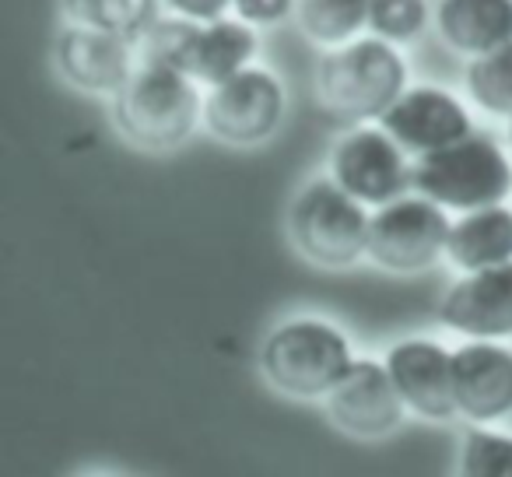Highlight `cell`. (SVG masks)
Returning a JSON list of instances; mask_svg holds the SVG:
<instances>
[{"label":"cell","mask_w":512,"mask_h":477,"mask_svg":"<svg viewBox=\"0 0 512 477\" xmlns=\"http://www.w3.org/2000/svg\"><path fill=\"white\" fill-rule=\"evenodd\" d=\"M288 113L285 81L271 67H242L204 95V127L232 148H256L271 141Z\"/></svg>","instance_id":"7"},{"label":"cell","mask_w":512,"mask_h":477,"mask_svg":"<svg viewBox=\"0 0 512 477\" xmlns=\"http://www.w3.org/2000/svg\"><path fill=\"white\" fill-rule=\"evenodd\" d=\"M505 141H509V151H512V116L505 120Z\"/></svg>","instance_id":"26"},{"label":"cell","mask_w":512,"mask_h":477,"mask_svg":"<svg viewBox=\"0 0 512 477\" xmlns=\"http://www.w3.org/2000/svg\"><path fill=\"white\" fill-rule=\"evenodd\" d=\"M463 88L467 99L474 102L481 113L509 120L512 116V43L498 46L481 57H470L467 71H463Z\"/></svg>","instance_id":"20"},{"label":"cell","mask_w":512,"mask_h":477,"mask_svg":"<svg viewBox=\"0 0 512 477\" xmlns=\"http://www.w3.org/2000/svg\"><path fill=\"white\" fill-rule=\"evenodd\" d=\"M435 32L460 57H481L512 43V0H439Z\"/></svg>","instance_id":"15"},{"label":"cell","mask_w":512,"mask_h":477,"mask_svg":"<svg viewBox=\"0 0 512 477\" xmlns=\"http://www.w3.org/2000/svg\"><path fill=\"white\" fill-rule=\"evenodd\" d=\"M407 411L425 421H449L460 414L453 393V351L432 337H404L383 355Z\"/></svg>","instance_id":"12"},{"label":"cell","mask_w":512,"mask_h":477,"mask_svg":"<svg viewBox=\"0 0 512 477\" xmlns=\"http://www.w3.org/2000/svg\"><path fill=\"white\" fill-rule=\"evenodd\" d=\"M435 25V8L428 0H372L369 32L386 43L407 46L421 39V32Z\"/></svg>","instance_id":"22"},{"label":"cell","mask_w":512,"mask_h":477,"mask_svg":"<svg viewBox=\"0 0 512 477\" xmlns=\"http://www.w3.org/2000/svg\"><path fill=\"white\" fill-rule=\"evenodd\" d=\"M330 176L365 207H383L414 190V162L383 123H362L337 137Z\"/></svg>","instance_id":"8"},{"label":"cell","mask_w":512,"mask_h":477,"mask_svg":"<svg viewBox=\"0 0 512 477\" xmlns=\"http://www.w3.org/2000/svg\"><path fill=\"white\" fill-rule=\"evenodd\" d=\"M323 407L330 421L351 439H386L407 414L390 369L376 358H355L348 376L330 390Z\"/></svg>","instance_id":"9"},{"label":"cell","mask_w":512,"mask_h":477,"mask_svg":"<svg viewBox=\"0 0 512 477\" xmlns=\"http://www.w3.org/2000/svg\"><path fill=\"white\" fill-rule=\"evenodd\" d=\"M449 214L425 193L411 190L383 207H372L369 260L386 274H425L446 260Z\"/></svg>","instance_id":"6"},{"label":"cell","mask_w":512,"mask_h":477,"mask_svg":"<svg viewBox=\"0 0 512 477\" xmlns=\"http://www.w3.org/2000/svg\"><path fill=\"white\" fill-rule=\"evenodd\" d=\"M369 8L372 0H299L295 22L309 43L330 50L369 32Z\"/></svg>","instance_id":"19"},{"label":"cell","mask_w":512,"mask_h":477,"mask_svg":"<svg viewBox=\"0 0 512 477\" xmlns=\"http://www.w3.org/2000/svg\"><path fill=\"white\" fill-rule=\"evenodd\" d=\"M446 260L460 274L509 264L512 260V207L491 204V207L456 214V221L449 225Z\"/></svg>","instance_id":"16"},{"label":"cell","mask_w":512,"mask_h":477,"mask_svg":"<svg viewBox=\"0 0 512 477\" xmlns=\"http://www.w3.org/2000/svg\"><path fill=\"white\" fill-rule=\"evenodd\" d=\"M372 211L334 176L309 179L288 207V239L323 271H348L369 257Z\"/></svg>","instance_id":"4"},{"label":"cell","mask_w":512,"mask_h":477,"mask_svg":"<svg viewBox=\"0 0 512 477\" xmlns=\"http://www.w3.org/2000/svg\"><path fill=\"white\" fill-rule=\"evenodd\" d=\"M355 365L351 341L323 316H292L260 344V372L292 400H327Z\"/></svg>","instance_id":"1"},{"label":"cell","mask_w":512,"mask_h":477,"mask_svg":"<svg viewBox=\"0 0 512 477\" xmlns=\"http://www.w3.org/2000/svg\"><path fill=\"white\" fill-rule=\"evenodd\" d=\"M162 4L165 11L193 18V22H218V18L232 15V0H162Z\"/></svg>","instance_id":"25"},{"label":"cell","mask_w":512,"mask_h":477,"mask_svg":"<svg viewBox=\"0 0 512 477\" xmlns=\"http://www.w3.org/2000/svg\"><path fill=\"white\" fill-rule=\"evenodd\" d=\"M256 50H260V36H256V25H249L246 18L225 15L218 22H204L197 36V50H193L190 74L204 88H211L253 64Z\"/></svg>","instance_id":"17"},{"label":"cell","mask_w":512,"mask_h":477,"mask_svg":"<svg viewBox=\"0 0 512 477\" xmlns=\"http://www.w3.org/2000/svg\"><path fill=\"white\" fill-rule=\"evenodd\" d=\"M456 407L470 425H498L512 418V348L505 341L463 337L453 348Z\"/></svg>","instance_id":"13"},{"label":"cell","mask_w":512,"mask_h":477,"mask_svg":"<svg viewBox=\"0 0 512 477\" xmlns=\"http://www.w3.org/2000/svg\"><path fill=\"white\" fill-rule=\"evenodd\" d=\"M53 60H57V71L67 85H74L78 92L113 99L141 67V50L123 36L71 22L60 32Z\"/></svg>","instance_id":"11"},{"label":"cell","mask_w":512,"mask_h":477,"mask_svg":"<svg viewBox=\"0 0 512 477\" xmlns=\"http://www.w3.org/2000/svg\"><path fill=\"white\" fill-rule=\"evenodd\" d=\"M463 477H512V435L491 425H474L460 442Z\"/></svg>","instance_id":"23"},{"label":"cell","mask_w":512,"mask_h":477,"mask_svg":"<svg viewBox=\"0 0 512 477\" xmlns=\"http://www.w3.org/2000/svg\"><path fill=\"white\" fill-rule=\"evenodd\" d=\"M320 99L337 116L355 123H376L407 88V60L397 43L379 36H355L330 46L316 67Z\"/></svg>","instance_id":"3"},{"label":"cell","mask_w":512,"mask_h":477,"mask_svg":"<svg viewBox=\"0 0 512 477\" xmlns=\"http://www.w3.org/2000/svg\"><path fill=\"white\" fill-rule=\"evenodd\" d=\"M200 25H204V22H193V18L172 15V11H169V15H162L148 29V36L137 43V50H141V60H144V64L176 67V71L190 74ZM190 78H193V74H190Z\"/></svg>","instance_id":"21"},{"label":"cell","mask_w":512,"mask_h":477,"mask_svg":"<svg viewBox=\"0 0 512 477\" xmlns=\"http://www.w3.org/2000/svg\"><path fill=\"white\" fill-rule=\"evenodd\" d=\"M376 123H383L414 158L474 134L470 106L442 85H407L404 95Z\"/></svg>","instance_id":"10"},{"label":"cell","mask_w":512,"mask_h":477,"mask_svg":"<svg viewBox=\"0 0 512 477\" xmlns=\"http://www.w3.org/2000/svg\"><path fill=\"white\" fill-rule=\"evenodd\" d=\"M200 81L176 67L144 64L113 95L116 130L144 151H172L204 123Z\"/></svg>","instance_id":"2"},{"label":"cell","mask_w":512,"mask_h":477,"mask_svg":"<svg viewBox=\"0 0 512 477\" xmlns=\"http://www.w3.org/2000/svg\"><path fill=\"white\" fill-rule=\"evenodd\" d=\"M414 190L446 211L463 214L512 197V155L484 130L414 158Z\"/></svg>","instance_id":"5"},{"label":"cell","mask_w":512,"mask_h":477,"mask_svg":"<svg viewBox=\"0 0 512 477\" xmlns=\"http://www.w3.org/2000/svg\"><path fill=\"white\" fill-rule=\"evenodd\" d=\"M162 0H64L71 22L113 32L130 43H141L151 25L162 18Z\"/></svg>","instance_id":"18"},{"label":"cell","mask_w":512,"mask_h":477,"mask_svg":"<svg viewBox=\"0 0 512 477\" xmlns=\"http://www.w3.org/2000/svg\"><path fill=\"white\" fill-rule=\"evenodd\" d=\"M299 0H232V15L246 18L256 29H271L295 15Z\"/></svg>","instance_id":"24"},{"label":"cell","mask_w":512,"mask_h":477,"mask_svg":"<svg viewBox=\"0 0 512 477\" xmlns=\"http://www.w3.org/2000/svg\"><path fill=\"white\" fill-rule=\"evenodd\" d=\"M439 323L456 337L512 341V260L453 281L439 302Z\"/></svg>","instance_id":"14"}]
</instances>
